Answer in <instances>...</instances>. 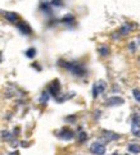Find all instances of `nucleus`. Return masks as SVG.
I'll return each instance as SVG.
<instances>
[{
	"instance_id": "423d86ee",
	"label": "nucleus",
	"mask_w": 140,
	"mask_h": 155,
	"mask_svg": "<svg viewBox=\"0 0 140 155\" xmlns=\"http://www.w3.org/2000/svg\"><path fill=\"white\" fill-rule=\"evenodd\" d=\"M120 135L114 134V132H111V131H103V135H102V138L105 141V142H111V141H114V140H118Z\"/></svg>"
},
{
	"instance_id": "5701e85b",
	"label": "nucleus",
	"mask_w": 140,
	"mask_h": 155,
	"mask_svg": "<svg viewBox=\"0 0 140 155\" xmlns=\"http://www.w3.org/2000/svg\"><path fill=\"white\" fill-rule=\"evenodd\" d=\"M139 62H140V58H139Z\"/></svg>"
},
{
	"instance_id": "6e6552de",
	"label": "nucleus",
	"mask_w": 140,
	"mask_h": 155,
	"mask_svg": "<svg viewBox=\"0 0 140 155\" xmlns=\"http://www.w3.org/2000/svg\"><path fill=\"white\" fill-rule=\"evenodd\" d=\"M17 27H18V30H19L23 35H31V34H32L31 27L27 25L26 22H18V23H17Z\"/></svg>"
},
{
	"instance_id": "20e7f679",
	"label": "nucleus",
	"mask_w": 140,
	"mask_h": 155,
	"mask_svg": "<svg viewBox=\"0 0 140 155\" xmlns=\"http://www.w3.org/2000/svg\"><path fill=\"white\" fill-rule=\"evenodd\" d=\"M49 94L53 95L54 97H58L60 95V84L58 80H54L52 84L49 85Z\"/></svg>"
},
{
	"instance_id": "6ab92c4d",
	"label": "nucleus",
	"mask_w": 140,
	"mask_h": 155,
	"mask_svg": "<svg viewBox=\"0 0 140 155\" xmlns=\"http://www.w3.org/2000/svg\"><path fill=\"white\" fill-rule=\"evenodd\" d=\"M12 137H13V136L10 135L9 132H7V131H4V132H3V138H4V140H10Z\"/></svg>"
},
{
	"instance_id": "9b49d317",
	"label": "nucleus",
	"mask_w": 140,
	"mask_h": 155,
	"mask_svg": "<svg viewBox=\"0 0 140 155\" xmlns=\"http://www.w3.org/2000/svg\"><path fill=\"white\" fill-rule=\"evenodd\" d=\"M131 132H132L134 136L140 137V123H138V122H132L131 123Z\"/></svg>"
},
{
	"instance_id": "4be33fe9",
	"label": "nucleus",
	"mask_w": 140,
	"mask_h": 155,
	"mask_svg": "<svg viewBox=\"0 0 140 155\" xmlns=\"http://www.w3.org/2000/svg\"><path fill=\"white\" fill-rule=\"evenodd\" d=\"M112 155H120L118 153H114V154H112Z\"/></svg>"
},
{
	"instance_id": "39448f33",
	"label": "nucleus",
	"mask_w": 140,
	"mask_h": 155,
	"mask_svg": "<svg viewBox=\"0 0 140 155\" xmlns=\"http://www.w3.org/2000/svg\"><path fill=\"white\" fill-rule=\"evenodd\" d=\"M90 151L94 155H104L105 154V146L102 142H94L90 146Z\"/></svg>"
},
{
	"instance_id": "dca6fc26",
	"label": "nucleus",
	"mask_w": 140,
	"mask_h": 155,
	"mask_svg": "<svg viewBox=\"0 0 140 155\" xmlns=\"http://www.w3.org/2000/svg\"><path fill=\"white\" fill-rule=\"evenodd\" d=\"M44 3L48 4L49 7H50V5H62L60 0H44Z\"/></svg>"
},
{
	"instance_id": "1a4fd4ad",
	"label": "nucleus",
	"mask_w": 140,
	"mask_h": 155,
	"mask_svg": "<svg viewBox=\"0 0 140 155\" xmlns=\"http://www.w3.org/2000/svg\"><path fill=\"white\" fill-rule=\"evenodd\" d=\"M5 15V19H7L8 22H12V23H17V21H18V14H17L15 12H7L4 14Z\"/></svg>"
},
{
	"instance_id": "f3484780",
	"label": "nucleus",
	"mask_w": 140,
	"mask_h": 155,
	"mask_svg": "<svg viewBox=\"0 0 140 155\" xmlns=\"http://www.w3.org/2000/svg\"><path fill=\"white\" fill-rule=\"evenodd\" d=\"M77 138H78V141H80V142H84V141H85L86 140V138H87V135L85 134V132H80V134H78L77 135Z\"/></svg>"
},
{
	"instance_id": "a211bd4d",
	"label": "nucleus",
	"mask_w": 140,
	"mask_h": 155,
	"mask_svg": "<svg viewBox=\"0 0 140 155\" xmlns=\"http://www.w3.org/2000/svg\"><path fill=\"white\" fill-rule=\"evenodd\" d=\"M132 94H134V97H135V100L140 103V90H139V88H135V90L132 91Z\"/></svg>"
},
{
	"instance_id": "f8f14e48",
	"label": "nucleus",
	"mask_w": 140,
	"mask_h": 155,
	"mask_svg": "<svg viewBox=\"0 0 140 155\" xmlns=\"http://www.w3.org/2000/svg\"><path fill=\"white\" fill-rule=\"evenodd\" d=\"M98 51L102 57H107V55H109V48L107 45H102V46H99Z\"/></svg>"
},
{
	"instance_id": "0eeeda50",
	"label": "nucleus",
	"mask_w": 140,
	"mask_h": 155,
	"mask_svg": "<svg viewBox=\"0 0 140 155\" xmlns=\"http://www.w3.org/2000/svg\"><path fill=\"white\" fill-rule=\"evenodd\" d=\"M125 103V100L122 97H120V96H112V97H109V99H107V104L108 107H118V105H122Z\"/></svg>"
},
{
	"instance_id": "ddd939ff",
	"label": "nucleus",
	"mask_w": 140,
	"mask_h": 155,
	"mask_svg": "<svg viewBox=\"0 0 140 155\" xmlns=\"http://www.w3.org/2000/svg\"><path fill=\"white\" fill-rule=\"evenodd\" d=\"M128 151L130 153H134V154H139L140 153V145H138V143H131V145L127 146Z\"/></svg>"
},
{
	"instance_id": "2eb2a0df",
	"label": "nucleus",
	"mask_w": 140,
	"mask_h": 155,
	"mask_svg": "<svg viewBox=\"0 0 140 155\" xmlns=\"http://www.w3.org/2000/svg\"><path fill=\"white\" fill-rule=\"evenodd\" d=\"M35 55H36V49H35V48H30L29 50L26 51V57L30 58V59H32L33 57H35Z\"/></svg>"
},
{
	"instance_id": "f257e3e1",
	"label": "nucleus",
	"mask_w": 140,
	"mask_h": 155,
	"mask_svg": "<svg viewBox=\"0 0 140 155\" xmlns=\"http://www.w3.org/2000/svg\"><path fill=\"white\" fill-rule=\"evenodd\" d=\"M59 65L60 67H63V68H66L70 73H72L73 76L82 77V76L86 74L85 67H84L82 64L77 63V62H64V60H59Z\"/></svg>"
},
{
	"instance_id": "9d476101",
	"label": "nucleus",
	"mask_w": 140,
	"mask_h": 155,
	"mask_svg": "<svg viewBox=\"0 0 140 155\" xmlns=\"http://www.w3.org/2000/svg\"><path fill=\"white\" fill-rule=\"evenodd\" d=\"M131 31H132V26H131V25H128V23H126V25H124V26L121 27L120 35H121V36H126V35L130 34Z\"/></svg>"
},
{
	"instance_id": "aec40b11",
	"label": "nucleus",
	"mask_w": 140,
	"mask_h": 155,
	"mask_svg": "<svg viewBox=\"0 0 140 155\" xmlns=\"http://www.w3.org/2000/svg\"><path fill=\"white\" fill-rule=\"evenodd\" d=\"M128 48H130V51L134 53V51H135V42H134V41L130 42V46H128Z\"/></svg>"
},
{
	"instance_id": "412c9836",
	"label": "nucleus",
	"mask_w": 140,
	"mask_h": 155,
	"mask_svg": "<svg viewBox=\"0 0 140 155\" xmlns=\"http://www.w3.org/2000/svg\"><path fill=\"white\" fill-rule=\"evenodd\" d=\"M9 155H19V153L18 151H13V153H10Z\"/></svg>"
},
{
	"instance_id": "f03ea898",
	"label": "nucleus",
	"mask_w": 140,
	"mask_h": 155,
	"mask_svg": "<svg viewBox=\"0 0 140 155\" xmlns=\"http://www.w3.org/2000/svg\"><path fill=\"white\" fill-rule=\"evenodd\" d=\"M105 87H107V84H105L103 80L95 82L94 86H93V97H98L100 94L105 90Z\"/></svg>"
},
{
	"instance_id": "4468645a",
	"label": "nucleus",
	"mask_w": 140,
	"mask_h": 155,
	"mask_svg": "<svg viewBox=\"0 0 140 155\" xmlns=\"http://www.w3.org/2000/svg\"><path fill=\"white\" fill-rule=\"evenodd\" d=\"M48 100H49V92L44 91V92L41 94V96H40V103H41L43 105H45V104L48 103Z\"/></svg>"
},
{
	"instance_id": "7ed1b4c3",
	"label": "nucleus",
	"mask_w": 140,
	"mask_h": 155,
	"mask_svg": "<svg viewBox=\"0 0 140 155\" xmlns=\"http://www.w3.org/2000/svg\"><path fill=\"white\" fill-rule=\"evenodd\" d=\"M57 136H58L59 138H62V140L70 141V140H72V138L75 137V134H73V131H72V130L67 128V127H63V128L57 134Z\"/></svg>"
}]
</instances>
